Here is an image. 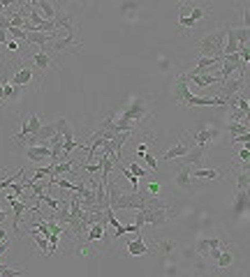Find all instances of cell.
I'll use <instances>...</instances> for the list:
<instances>
[{
    "mask_svg": "<svg viewBox=\"0 0 250 277\" xmlns=\"http://www.w3.org/2000/svg\"><path fill=\"white\" fill-rule=\"evenodd\" d=\"M171 212H174V206L157 208V210H137L134 224H137L139 229H144V226H162L171 220Z\"/></svg>",
    "mask_w": 250,
    "mask_h": 277,
    "instance_id": "3",
    "label": "cell"
},
{
    "mask_svg": "<svg viewBox=\"0 0 250 277\" xmlns=\"http://www.w3.org/2000/svg\"><path fill=\"white\" fill-rule=\"evenodd\" d=\"M9 42V35H7V30H0V44H7Z\"/></svg>",
    "mask_w": 250,
    "mask_h": 277,
    "instance_id": "49",
    "label": "cell"
},
{
    "mask_svg": "<svg viewBox=\"0 0 250 277\" xmlns=\"http://www.w3.org/2000/svg\"><path fill=\"white\" fill-rule=\"evenodd\" d=\"M192 146H194V143H190V141H188V134H181V136H178V143H176L174 148H169V150L162 152V160H165V162L181 160V157L188 155V150H190Z\"/></svg>",
    "mask_w": 250,
    "mask_h": 277,
    "instance_id": "10",
    "label": "cell"
},
{
    "mask_svg": "<svg viewBox=\"0 0 250 277\" xmlns=\"http://www.w3.org/2000/svg\"><path fill=\"white\" fill-rule=\"evenodd\" d=\"M56 26H58V30L63 28L65 35H69V37H79V30H77V18H74L72 14L63 12L60 7H58V16H56Z\"/></svg>",
    "mask_w": 250,
    "mask_h": 277,
    "instance_id": "12",
    "label": "cell"
},
{
    "mask_svg": "<svg viewBox=\"0 0 250 277\" xmlns=\"http://www.w3.org/2000/svg\"><path fill=\"white\" fill-rule=\"evenodd\" d=\"M197 252H199V256H206L208 259V245H206V238H202L197 243Z\"/></svg>",
    "mask_w": 250,
    "mask_h": 277,
    "instance_id": "44",
    "label": "cell"
},
{
    "mask_svg": "<svg viewBox=\"0 0 250 277\" xmlns=\"http://www.w3.org/2000/svg\"><path fill=\"white\" fill-rule=\"evenodd\" d=\"M231 30H234V35H236V42H239V49H243V46H248L250 44V30L248 28H234L231 26Z\"/></svg>",
    "mask_w": 250,
    "mask_h": 277,
    "instance_id": "32",
    "label": "cell"
},
{
    "mask_svg": "<svg viewBox=\"0 0 250 277\" xmlns=\"http://www.w3.org/2000/svg\"><path fill=\"white\" fill-rule=\"evenodd\" d=\"M30 65L37 69L40 74H44V72H49L51 67L56 69V65H53V58H51V53L49 51H44V49H40L37 53H32V58H30Z\"/></svg>",
    "mask_w": 250,
    "mask_h": 277,
    "instance_id": "14",
    "label": "cell"
},
{
    "mask_svg": "<svg viewBox=\"0 0 250 277\" xmlns=\"http://www.w3.org/2000/svg\"><path fill=\"white\" fill-rule=\"evenodd\" d=\"M222 60H225V63L241 65V55H239V51H236V53H231V55H222Z\"/></svg>",
    "mask_w": 250,
    "mask_h": 277,
    "instance_id": "46",
    "label": "cell"
},
{
    "mask_svg": "<svg viewBox=\"0 0 250 277\" xmlns=\"http://www.w3.org/2000/svg\"><path fill=\"white\" fill-rule=\"evenodd\" d=\"M56 132H58V134H63L65 143L74 141V129H72V125H69L65 118H58V120H56Z\"/></svg>",
    "mask_w": 250,
    "mask_h": 277,
    "instance_id": "25",
    "label": "cell"
},
{
    "mask_svg": "<svg viewBox=\"0 0 250 277\" xmlns=\"http://www.w3.org/2000/svg\"><path fill=\"white\" fill-rule=\"evenodd\" d=\"M7 35L12 37L14 42H26V37H28V32L23 30V28H9L7 30Z\"/></svg>",
    "mask_w": 250,
    "mask_h": 277,
    "instance_id": "39",
    "label": "cell"
},
{
    "mask_svg": "<svg viewBox=\"0 0 250 277\" xmlns=\"http://www.w3.org/2000/svg\"><path fill=\"white\" fill-rule=\"evenodd\" d=\"M104 187H106V194H109V196H106V203H109V208H114L116 203H118V199L123 196L125 192L118 187V185L114 183V180H106V185H104Z\"/></svg>",
    "mask_w": 250,
    "mask_h": 277,
    "instance_id": "23",
    "label": "cell"
},
{
    "mask_svg": "<svg viewBox=\"0 0 250 277\" xmlns=\"http://www.w3.org/2000/svg\"><path fill=\"white\" fill-rule=\"evenodd\" d=\"M56 37H58V32H51V35H46V32L30 30V32H28V37H26V42H28V44H37L40 49H44V51H46V46L53 44Z\"/></svg>",
    "mask_w": 250,
    "mask_h": 277,
    "instance_id": "17",
    "label": "cell"
},
{
    "mask_svg": "<svg viewBox=\"0 0 250 277\" xmlns=\"http://www.w3.org/2000/svg\"><path fill=\"white\" fill-rule=\"evenodd\" d=\"M63 173H77L74 171V160H67V162H60V164H53V175L51 178H58V175H63Z\"/></svg>",
    "mask_w": 250,
    "mask_h": 277,
    "instance_id": "29",
    "label": "cell"
},
{
    "mask_svg": "<svg viewBox=\"0 0 250 277\" xmlns=\"http://www.w3.org/2000/svg\"><path fill=\"white\" fill-rule=\"evenodd\" d=\"M137 9H139L137 3H125V5H120V12H123V14H134Z\"/></svg>",
    "mask_w": 250,
    "mask_h": 277,
    "instance_id": "43",
    "label": "cell"
},
{
    "mask_svg": "<svg viewBox=\"0 0 250 277\" xmlns=\"http://www.w3.org/2000/svg\"><path fill=\"white\" fill-rule=\"evenodd\" d=\"M190 175H192V166H185V164H178L174 173V180L178 187H190Z\"/></svg>",
    "mask_w": 250,
    "mask_h": 277,
    "instance_id": "22",
    "label": "cell"
},
{
    "mask_svg": "<svg viewBox=\"0 0 250 277\" xmlns=\"http://www.w3.org/2000/svg\"><path fill=\"white\" fill-rule=\"evenodd\" d=\"M194 26V21L192 18H188V16H178V30L181 28H185V30H190V28Z\"/></svg>",
    "mask_w": 250,
    "mask_h": 277,
    "instance_id": "45",
    "label": "cell"
},
{
    "mask_svg": "<svg viewBox=\"0 0 250 277\" xmlns=\"http://www.w3.org/2000/svg\"><path fill=\"white\" fill-rule=\"evenodd\" d=\"M192 175L194 178H202V180H218L225 175L222 169H192Z\"/></svg>",
    "mask_w": 250,
    "mask_h": 277,
    "instance_id": "24",
    "label": "cell"
},
{
    "mask_svg": "<svg viewBox=\"0 0 250 277\" xmlns=\"http://www.w3.org/2000/svg\"><path fill=\"white\" fill-rule=\"evenodd\" d=\"M144 162H146V166H148V171H153V173H155L157 171V157L153 155L151 150L146 152V155H144Z\"/></svg>",
    "mask_w": 250,
    "mask_h": 277,
    "instance_id": "41",
    "label": "cell"
},
{
    "mask_svg": "<svg viewBox=\"0 0 250 277\" xmlns=\"http://www.w3.org/2000/svg\"><path fill=\"white\" fill-rule=\"evenodd\" d=\"M28 129H30L32 136H37V134H40V129H42V120H40V115H37V113H32L30 118H28Z\"/></svg>",
    "mask_w": 250,
    "mask_h": 277,
    "instance_id": "38",
    "label": "cell"
},
{
    "mask_svg": "<svg viewBox=\"0 0 250 277\" xmlns=\"http://www.w3.org/2000/svg\"><path fill=\"white\" fill-rule=\"evenodd\" d=\"M9 28H12V21H9V16H0V30H9Z\"/></svg>",
    "mask_w": 250,
    "mask_h": 277,
    "instance_id": "47",
    "label": "cell"
},
{
    "mask_svg": "<svg viewBox=\"0 0 250 277\" xmlns=\"http://www.w3.org/2000/svg\"><path fill=\"white\" fill-rule=\"evenodd\" d=\"M248 210H250V196H248L245 192H236V196H234V208H231V212L239 217V215H243V212H248Z\"/></svg>",
    "mask_w": 250,
    "mask_h": 277,
    "instance_id": "21",
    "label": "cell"
},
{
    "mask_svg": "<svg viewBox=\"0 0 250 277\" xmlns=\"http://www.w3.org/2000/svg\"><path fill=\"white\" fill-rule=\"evenodd\" d=\"M23 175H26V171H23V169H19L14 175H7V178H5V180H0V189H5V187H12V185L16 183V180H21Z\"/></svg>",
    "mask_w": 250,
    "mask_h": 277,
    "instance_id": "37",
    "label": "cell"
},
{
    "mask_svg": "<svg viewBox=\"0 0 250 277\" xmlns=\"http://www.w3.org/2000/svg\"><path fill=\"white\" fill-rule=\"evenodd\" d=\"M206 148L208 146H199V143H194V146L188 150V155L183 157V162H178V164L197 166V169H202V162H204V155H206Z\"/></svg>",
    "mask_w": 250,
    "mask_h": 277,
    "instance_id": "15",
    "label": "cell"
},
{
    "mask_svg": "<svg viewBox=\"0 0 250 277\" xmlns=\"http://www.w3.org/2000/svg\"><path fill=\"white\" fill-rule=\"evenodd\" d=\"M35 7L44 21H56V16H58V5L49 3V0H35Z\"/></svg>",
    "mask_w": 250,
    "mask_h": 277,
    "instance_id": "19",
    "label": "cell"
},
{
    "mask_svg": "<svg viewBox=\"0 0 250 277\" xmlns=\"http://www.w3.org/2000/svg\"><path fill=\"white\" fill-rule=\"evenodd\" d=\"M153 243H155V247L160 249V252L165 254V256H169V254L174 252V247H176V243H174L171 238H155Z\"/></svg>",
    "mask_w": 250,
    "mask_h": 277,
    "instance_id": "31",
    "label": "cell"
},
{
    "mask_svg": "<svg viewBox=\"0 0 250 277\" xmlns=\"http://www.w3.org/2000/svg\"><path fill=\"white\" fill-rule=\"evenodd\" d=\"M30 238H32V243L40 247V252L44 254V256H51V247H49V240L44 238V235L40 233V231H30Z\"/></svg>",
    "mask_w": 250,
    "mask_h": 277,
    "instance_id": "27",
    "label": "cell"
},
{
    "mask_svg": "<svg viewBox=\"0 0 250 277\" xmlns=\"http://www.w3.org/2000/svg\"><path fill=\"white\" fill-rule=\"evenodd\" d=\"M19 92H21V88H14L12 83H5L3 88V97H0V102H12V100H19Z\"/></svg>",
    "mask_w": 250,
    "mask_h": 277,
    "instance_id": "33",
    "label": "cell"
},
{
    "mask_svg": "<svg viewBox=\"0 0 250 277\" xmlns=\"http://www.w3.org/2000/svg\"><path fill=\"white\" fill-rule=\"evenodd\" d=\"M239 51V42H236V35L234 30H231V26H227V39H225V51H222V55H231Z\"/></svg>",
    "mask_w": 250,
    "mask_h": 277,
    "instance_id": "26",
    "label": "cell"
},
{
    "mask_svg": "<svg viewBox=\"0 0 250 277\" xmlns=\"http://www.w3.org/2000/svg\"><path fill=\"white\" fill-rule=\"evenodd\" d=\"M248 185H250V173L248 171H239V173H236V180H234L236 192H245Z\"/></svg>",
    "mask_w": 250,
    "mask_h": 277,
    "instance_id": "36",
    "label": "cell"
},
{
    "mask_svg": "<svg viewBox=\"0 0 250 277\" xmlns=\"http://www.w3.org/2000/svg\"><path fill=\"white\" fill-rule=\"evenodd\" d=\"M146 102H148V97H130L128 106L116 113L114 127L118 132H137L144 123H148L153 118V109Z\"/></svg>",
    "mask_w": 250,
    "mask_h": 277,
    "instance_id": "1",
    "label": "cell"
},
{
    "mask_svg": "<svg viewBox=\"0 0 250 277\" xmlns=\"http://www.w3.org/2000/svg\"><path fill=\"white\" fill-rule=\"evenodd\" d=\"M81 46V37H69V35H60L58 32V37L53 39V44H51V58L53 55H58L60 51H72V49H79Z\"/></svg>",
    "mask_w": 250,
    "mask_h": 277,
    "instance_id": "9",
    "label": "cell"
},
{
    "mask_svg": "<svg viewBox=\"0 0 250 277\" xmlns=\"http://www.w3.org/2000/svg\"><path fill=\"white\" fill-rule=\"evenodd\" d=\"M5 199H7V203H9V206H12V215H14L12 231H14V235H21V222H23V212L28 210V203L23 201V199L14 196L12 192H9Z\"/></svg>",
    "mask_w": 250,
    "mask_h": 277,
    "instance_id": "8",
    "label": "cell"
},
{
    "mask_svg": "<svg viewBox=\"0 0 250 277\" xmlns=\"http://www.w3.org/2000/svg\"><path fill=\"white\" fill-rule=\"evenodd\" d=\"M148 249H151L148 247V238L141 231L137 233V238L125 245V254H128V256H144V254H148Z\"/></svg>",
    "mask_w": 250,
    "mask_h": 277,
    "instance_id": "13",
    "label": "cell"
},
{
    "mask_svg": "<svg viewBox=\"0 0 250 277\" xmlns=\"http://www.w3.org/2000/svg\"><path fill=\"white\" fill-rule=\"evenodd\" d=\"M176 12H178V16H188V18H192L194 23H199L213 12V5L211 3H194V0H185V3L176 5Z\"/></svg>",
    "mask_w": 250,
    "mask_h": 277,
    "instance_id": "5",
    "label": "cell"
},
{
    "mask_svg": "<svg viewBox=\"0 0 250 277\" xmlns=\"http://www.w3.org/2000/svg\"><path fill=\"white\" fill-rule=\"evenodd\" d=\"M227 132H229V138H236V136H241V134H248L250 132V127L245 123H227Z\"/></svg>",
    "mask_w": 250,
    "mask_h": 277,
    "instance_id": "30",
    "label": "cell"
},
{
    "mask_svg": "<svg viewBox=\"0 0 250 277\" xmlns=\"http://www.w3.org/2000/svg\"><path fill=\"white\" fill-rule=\"evenodd\" d=\"M128 169H130V173L137 175V178H146V175H148V169H144V166H141V164H137V162L128 164Z\"/></svg>",
    "mask_w": 250,
    "mask_h": 277,
    "instance_id": "40",
    "label": "cell"
},
{
    "mask_svg": "<svg viewBox=\"0 0 250 277\" xmlns=\"http://www.w3.org/2000/svg\"><path fill=\"white\" fill-rule=\"evenodd\" d=\"M5 46H7V51H12V53H16L19 51V42H14V39H9Z\"/></svg>",
    "mask_w": 250,
    "mask_h": 277,
    "instance_id": "48",
    "label": "cell"
},
{
    "mask_svg": "<svg viewBox=\"0 0 250 277\" xmlns=\"http://www.w3.org/2000/svg\"><path fill=\"white\" fill-rule=\"evenodd\" d=\"M171 95H174V102L178 106L185 104V100H188L192 92H190L188 88V74H178V76L174 78V88H171Z\"/></svg>",
    "mask_w": 250,
    "mask_h": 277,
    "instance_id": "11",
    "label": "cell"
},
{
    "mask_svg": "<svg viewBox=\"0 0 250 277\" xmlns=\"http://www.w3.org/2000/svg\"><path fill=\"white\" fill-rule=\"evenodd\" d=\"M231 263H234V254L225 247V249H222V254H220V259L216 261V266H218V270H225V268H229Z\"/></svg>",
    "mask_w": 250,
    "mask_h": 277,
    "instance_id": "35",
    "label": "cell"
},
{
    "mask_svg": "<svg viewBox=\"0 0 250 277\" xmlns=\"http://www.w3.org/2000/svg\"><path fill=\"white\" fill-rule=\"evenodd\" d=\"M114 210H148V199L146 194H139V192L123 194L118 199V203L114 206Z\"/></svg>",
    "mask_w": 250,
    "mask_h": 277,
    "instance_id": "6",
    "label": "cell"
},
{
    "mask_svg": "<svg viewBox=\"0 0 250 277\" xmlns=\"http://www.w3.org/2000/svg\"><path fill=\"white\" fill-rule=\"evenodd\" d=\"M5 69H7V76H9V83H12L14 88H23L28 86V83H32V76L37 78V86H40V78L44 76V74H40L32 65H19V67H9V63L5 65Z\"/></svg>",
    "mask_w": 250,
    "mask_h": 277,
    "instance_id": "4",
    "label": "cell"
},
{
    "mask_svg": "<svg viewBox=\"0 0 250 277\" xmlns=\"http://www.w3.org/2000/svg\"><path fill=\"white\" fill-rule=\"evenodd\" d=\"M26 157L32 162H42V160H51V148L49 146H32L26 148Z\"/></svg>",
    "mask_w": 250,
    "mask_h": 277,
    "instance_id": "20",
    "label": "cell"
},
{
    "mask_svg": "<svg viewBox=\"0 0 250 277\" xmlns=\"http://www.w3.org/2000/svg\"><path fill=\"white\" fill-rule=\"evenodd\" d=\"M243 90H245V76H234V78H229V81L220 83V90L216 92V97L229 102V100H234L236 95H241Z\"/></svg>",
    "mask_w": 250,
    "mask_h": 277,
    "instance_id": "7",
    "label": "cell"
},
{
    "mask_svg": "<svg viewBox=\"0 0 250 277\" xmlns=\"http://www.w3.org/2000/svg\"><path fill=\"white\" fill-rule=\"evenodd\" d=\"M225 39H227V26L211 30L208 35H204L197 42V58H222V51H225Z\"/></svg>",
    "mask_w": 250,
    "mask_h": 277,
    "instance_id": "2",
    "label": "cell"
},
{
    "mask_svg": "<svg viewBox=\"0 0 250 277\" xmlns=\"http://www.w3.org/2000/svg\"><path fill=\"white\" fill-rule=\"evenodd\" d=\"M139 231H141V229H139L137 224H125V226L120 224L118 229H114V233H111V240H118L120 235H125V233H139Z\"/></svg>",
    "mask_w": 250,
    "mask_h": 277,
    "instance_id": "34",
    "label": "cell"
},
{
    "mask_svg": "<svg viewBox=\"0 0 250 277\" xmlns=\"http://www.w3.org/2000/svg\"><path fill=\"white\" fill-rule=\"evenodd\" d=\"M56 134V123H49V125H42L40 134H37V141H40V146H46V143L51 141V136Z\"/></svg>",
    "mask_w": 250,
    "mask_h": 277,
    "instance_id": "28",
    "label": "cell"
},
{
    "mask_svg": "<svg viewBox=\"0 0 250 277\" xmlns=\"http://www.w3.org/2000/svg\"><path fill=\"white\" fill-rule=\"evenodd\" d=\"M5 14V5H3V0H0V16Z\"/></svg>",
    "mask_w": 250,
    "mask_h": 277,
    "instance_id": "50",
    "label": "cell"
},
{
    "mask_svg": "<svg viewBox=\"0 0 250 277\" xmlns=\"http://www.w3.org/2000/svg\"><path fill=\"white\" fill-rule=\"evenodd\" d=\"M146 196H151V199L160 196V183H148L146 185Z\"/></svg>",
    "mask_w": 250,
    "mask_h": 277,
    "instance_id": "42",
    "label": "cell"
},
{
    "mask_svg": "<svg viewBox=\"0 0 250 277\" xmlns=\"http://www.w3.org/2000/svg\"><path fill=\"white\" fill-rule=\"evenodd\" d=\"M188 83H194L199 88H211V86H220L222 78H220V74H194V76L188 74Z\"/></svg>",
    "mask_w": 250,
    "mask_h": 277,
    "instance_id": "16",
    "label": "cell"
},
{
    "mask_svg": "<svg viewBox=\"0 0 250 277\" xmlns=\"http://www.w3.org/2000/svg\"><path fill=\"white\" fill-rule=\"evenodd\" d=\"M245 194H248V196H250V185H248V187H245Z\"/></svg>",
    "mask_w": 250,
    "mask_h": 277,
    "instance_id": "51",
    "label": "cell"
},
{
    "mask_svg": "<svg viewBox=\"0 0 250 277\" xmlns=\"http://www.w3.org/2000/svg\"><path fill=\"white\" fill-rule=\"evenodd\" d=\"M220 134H222V129L208 127V129H199V132H194L192 138H194V143H199V146H208V143L218 141V138H220Z\"/></svg>",
    "mask_w": 250,
    "mask_h": 277,
    "instance_id": "18",
    "label": "cell"
}]
</instances>
